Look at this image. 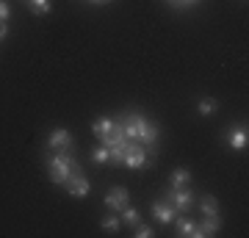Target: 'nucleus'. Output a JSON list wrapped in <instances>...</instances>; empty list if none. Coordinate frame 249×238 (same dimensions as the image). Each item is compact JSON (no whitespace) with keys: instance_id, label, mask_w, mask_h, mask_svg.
<instances>
[{"instance_id":"nucleus-1","label":"nucleus","mask_w":249,"mask_h":238,"mask_svg":"<svg viewBox=\"0 0 249 238\" xmlns=\"http://www.w3.org/2000/svg\"><path fill=\"white\" fill-rule=\"evenodd\" d=\"M47 172H50V180L55 185H64L67 177L72 175H83L80 164L70 155V150H53V155L47 158Z\"/></svg>"},{"instance_id":"nucleus-2","label":"nucleus","mask_w":249,"mask_h":238,"mask_svg":"<svg viewBox=\"0 0 249 238\" xmlns=\"http://www.w3.org/2000/svg\"><path fill=\"white\" fill-rule=\"evenodd\" d=\"M133 122H136V141L144 147H152L158 141V125H152L150 119L139 111H133Z\"/></svg>"},{"instance_id":"nucleus-3","label":"nucleus","mask_w":249,"mask_h":238,"mask_svg":"<svg viewBox=\"0 0 249 238\" xmlns=\"http://www.w3.org/2000/svg\"><path fill=\"white\" fill-rule=\"evenodd\" d=\"M147 161H150V152H147V147L144 144H139V141H127V147H124V166L130 169H142L147 166Z\"/></svg>"},{"instance_id":"nucleus-4","label":"nucleus","mask_w":249,"mask_h":238,"mask_svg":"<svg viewBox=\"0 0 249 238\" xmlns=\"http://www.w3.org/2000/svg\"><path fill=\"white\" fill-rule=\"evenodd\" d=\"M163 200H166V202H172L178 211H186V208H191V205H194V191H191V188H186V185H180V188H169Z\"/></svg>"},{"instance_id":"nucleus-5","label":"nucleus","mask_w":249,"mask_h":238,"mask_svg":"<svg viewBox=\"0 0 249 238\" xmlns=\"http://www.w3.org/2000/svg\"><path fill=\"white\" fill-rule=\"evenodd\" d=\"M127 200H130L127 188H124V185H116V188H111V191L106 194V200H103V202H106L108 211H122L124 205H127Z\"/></svg>"},{"instance_id":"nucleus-6","label":"nucleus","mask_w":249,"mask_h":238,"mask_svg":"<svg viewBox=\"0 0 249 238\" xmlns=\"http://www.w3.org/2000/svg\"><path fill=\"white\" fill-rule=\"evenodd\" d=\"M152 216L160 224H172V221L178 219V208L172 202H166V200H160V202H152Z\"/></svg>"},{"instance_id":"nucleus-7","label":"nucleus","mask_w":249,"mask_h":238,"mask_svg":"<svg viewBox=\"0 0 249 238\" xmlns=\"http://www.w3.org/2000/svg\"><path fill=\"white\" fill-rule=\"evenodd\" d=\"M227 144H230L232 150H247L249 144V133H247V125H232L230 130H227Z\"/></svg>"},{"instance_id":"nucleus-8","label":"nucleus","mask_w":249,"mask_h":238,"mask_svg":"<svg viewBox=\"0 0 249 238\" xmlns=\"http://www.w3.org/2000/svg\"><path fill=\"white\" fill-rule=\"evenodd\" d=\"M64 188H67V194H72V197H86V194L91 191V185H89V180H86V175H72V177H67Z\"/></svg>"},{"instance_id":"nucleus-9","label":"nucleus","mask_w":249,"mask_h":238,"mask_svg":"<svg viewBox=\"0 0 249 238\" xmlns=\"http://www.w3.org/2000/svg\"><path fill=\"white\" fill-rule=\"evenodd\" d=\"M47 147H50V150H70L72 147V133L64 130V128L50 130V136H47Z\"/></svg>"},{"instance_id":"nucleus-10","label":"nucleus","mask_w":249,"mask_h":238,"mask_svg":"<svg viewBox=\"0 0 249 238\" xmlns=\"http://www.w3.org/2000/svg\"><path fill=\"white\" fill-rule=\"evenodd\" d=\"M222 230V216H205L202 221H196V233L199 238L202 236H216Z\"/></svg>"},{"instance_id":"nucleus-11","label":"nucleus","mask_w":249,"mask_h":238,"mask_svg":"<svg viewBox=\"0 0 249 238\" xmlns=\"http://www.w3.org/2000/svg\"><path fill=\"white\" fill-rule=\"evenodd\" d=\"M111 128H114V119L111 116H100V119H94V125H91V133L97 136V141H103L111 133Z\"/></svg>"},{"instance_id":"nucleus-12","label":"nucleus","mask_w":249,"mask_h":238,"mask_svg":"<svg viewBox=\"0 0 249 238\" xmlns=\"http://www.w3.org/2000/svg\"><path fill=\"white\" fill-rule=\"evenodd\" d=\"M178 221V233L186 238H199V233H196V221L194 219H175Z\"/></svg>"},{"instance_id":"nucleus-13","label":"nucleus","mask_w":249,"mask_h":238,"mask_svg":"<svg viewBox=\"0 0 249 238\" xmlns=\"http://www.w3.org/2000/svg\"><path fill=\"white\" fill-rule=\"evenodd\" d=\"M199 208H202L205 216H219V202H216V197H202V200H199Z\"/></svg>"},{"instance_id":"nucleus-14","label":"nucleus","mask_w":249,"mask_h":238,"mask_svg":"<svg viewBox=\"0 0 249 238\" xmlns=\"http://www.w3.org/2000/svg\"><path fill=\"white\" fill-rule=\"evenodd\" d=\"M122 221L124 224H130V227H136V224L142 221V213L136 211V208H130V205H124L122 208Z\"/></svg>"},{"instance_id":"nucleus-15","label":"nucleus","mask_w":249,"mask_h":238,"mask_svg":"<svg viewBox=\"0 0 249 238\" xmlns=\"http://www.w3.org/2000/svg\"><path fill=\"white\" fill-rule=\"evenodd\" d=\"M216 108H219V103H216L213 97H205V100H199V103H196V111H199L202 116L216 114Z\"/></svg>"},{"instance_id":"nucleus-16","label":"nucleus","mask_w":249,"mask_h":238,"mask_svg":"<svg viewBox=\"0 0 249 238\" xmlns=\"http://www.w3.org/2000/svg\"><path fill=\"white\" fill-rule=\"evenodd\" d=\"M91 161H94V164H100V166L111 161V152H108V147H106V144H97V147L91 150Z\"/></svg>"},{"instance_id":"nucleus-17","label":"nucleus","mask_w":249,"mask_h":238,"mask_svg":"<svg viewBox=\"0 0 249 238\" xmlns=\"http://www.w3.org/2000/svg\"><path fill=\"white\" fill-rule=\"evenodd\" d=\"M188 180H191V172H188V169H175V172H172V188L188 185Z\"/></svg>"},{"instance_id":"nucleus-18","label":"nucleus","mask_w":249,"mask_h":238,"mask_svg":"<svg viewBox=\"0 0 249 238\" xmlns=\"http://www.w3.org/2000/svg\"><path fill=\"white\" fill-rule=\"evenodd\" d=\"M124 147H127V141L108 147V152H111V161H108V164H122V161H124Z\"/></svg>"},{"instance_id":"nucleus-19","label":"nucleus","mask_w":249,"mask_h":238,"mask_svg":"<svg viewBox=\"0 0 249 238\" xmlns=\"http://www.w3.org/2000/svg\"><path fill=\"white\" fill-rule=\"evenodd\" d=\"M28 6H31L34 14H47V11L53 9V3H50V0H28Z\"/></svg>"},{"instance_id":"nucleus-20","label":"nucleus","mask_w":249,"mask_h":238,"mask_svg":"<svg viewBox=\"0 0 249 238\" xmlns=\"http://www.w3.org/2000/svg\"><path fill=\"white\" fill-rule=\"evenodd\" d=\"M100 224H103V230H106V233H116V230H119V224H122V219H116L114 213H111V216H106Z\"/></svg>"},{"instance_id":"nucleus-21","label":"nucleus","mask_w":249,"mask_h":238,"mask_svg":"<svg viewBox=\"0 0 249 238\" xmlns=\"http://www.w3.org/2000/svg\"><path fill=\"white\" fill-rule=\"evenodd\" d=\"M133 236H136V238H150V236H152V227H150V224H142V221H139V224L133 227Z\"/></svg>"},{"instance_id":"nucleus-22","label":"nucleus","mask_w":249,"mask_h":238,"mask_svg":"<svg viewBox=\"0 0 249 238\" xmlns=\"http://www.w3.org/2000/svg\"><path fill=\"white\" fill-rule=\"evenodd\" d=\"M194 3H199V0H169L172 9H188V6H194Z\"/></svg>"},{"instance_id":"nucleus-23","label":"nucleus","mask_w":249,"mask_h":238,"mask_svg":"<svg viewBox=\"0 0 249 238\" xmlns=\"http://www.w3.org/2000/svg\"><path fill=\"white\" fill-rule=\"evenodd\" d=\"M9 17H11L9 3H6V0H0V22H9Z\"/></svg>"},{"instance_id":"nucleus-24","label":"nucleus","mask_w":249,"mask_h":238,"mask_svg":"<svg viewBox=\"0 0 249 238\" xmlns=\"http://www.w3.org/2000/svg\"><path fill=\"white\" fill-rule=\"evenodd\" d=\"M6 34H9V25H6V22H0V39H6Z\"/></svg>"},{"instance_id":"nucleus-25","label":"nucleus","mask_w":249,"mask_h":238,"mask_svg":"<svg viewBox=\"0 0 249 238\" xmlns=\"http://www.w3.org/2000/svg\"><path fill=\"white\" fill-rule=\"evenodd\" d=\"M100 3H111V0H100Z\"/></svg>"},{"instance_id":"nucleus-26","label":"nucleus","mask_w":249,"mask_h":238,"mask_svg":"<svg viewBox=\"0 0 249 238\" xmlns=\"http://www.w3.org/2000/svg\"><path fill=\"white\" fill-rule=\"evenodd\" d=\"M89 3H100V0H89Z\"/></svg>"}]
</instances>
